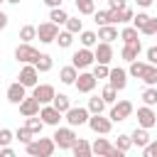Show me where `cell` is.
<instances>
[{"mask_svg":"<svg viewBox=\"0 0 157 157\" xmlns=\"http://www.w3.org/2000/svg\"><path fill=\"white\" fill-rule=\"evenodd\" d=\"M74 157H93V150H91V142H86V140H76L74 142Z\"/></svg>","mask_w":157,"mask_h":157,"instance_id":"ac0fdd59","label":"cell"},{"mask_svg":"<svg viewBox=\"0 0 157 157\" xmlns=\"http://www.w3.org/2000/svg\"><path fill=\"white\" fill-rule=\"evenodd\" d=\"M7 2H12V5H17V2H20V0H7Z\"/></svg>","mask_w":157,"mask_h":157,"instance_id":"9f6ffc18","label":"cell"},{"mask_svg":"<svg viewBox=\"0 0 157 157\" xmlns=\"http://www.w3.org/2000/svg\"><path fill=\"white\" fill-rule=\"evenodd\" d=\"M32 135H34V132H32L29 128H20V130L15 132V140H20L22 145H29V142H32Z\"/></svg>","mask_w":157,"mask_h":157,"instance_id":"836d02e7","label":"cell"},{"mask_svg":"<svg viewBox=\"0 0 157 157\" xmlns=\"http://www.w3.org/2000/svg\"><path fill=\"white\" fill-rule=\"evenodd\" d=\"M120 39H123L125 44H132V42H140V39H137V29H135V27H125V29L120 32Z\"/></svg>","mask_w":157,"mask_h":157,"instance_id":"4dcf8cb0","label":"cell"},{"mask_svg":"<svg viewBox=\"0 0 157 157\" xmlns=\"http://www.w3.org/2000/svg\"><path fill=\"white\" fill-rule=\"evenodd\" d=\"M142 157H157V140L150 142L147 147H142Z\"/></svg>","mask_w":157,"mask_h":157,"instance_id":"7dc6e473","label":"cell"},{"mask_svg":"<svg viewBox=\"0 0 157 157\" xmlns=\"http://www.w3.org/2000/svg\"><path fill=\"white\" fill-rule=\"evenodd\" d=\"M110 147H113V145H110L105 137H96V140L91 142V150H93V155H98V157H105Z\"/></svg>","mask_w":157,"mask_h":157,"instance_id":"ffe728a7","label":"cell"},{"mask_svg":"<svg viewBox=\"0 0 157 157\" xmlns=\"http://www.w3.org/2000/svg\"><path fill=\"white\" fill-rule=\"evenodd\" d=\"M81 44H83V47L98 44V34H96V32H81Z\"/></svg>","mask_w":157,"mask_h":157,"instance_id":"d590c367","label":"cell"},{"mask_svg":"<svg viewBox=\"0 0 157 157\" xmlns=\"http://www.w3.org/2000/svg\"><path fill=\"white\" fill-rule=\"evenodd\" d=\"M157 123V115H155V110L150 108V105H142V108H137V125L140 128H152Z\"/></svg>","mask_w":157,"mask_h":157,"instance_id":"7c38bea8","label":"cell"},{"mask_svg":"<svg viewBox=\"0 0 157 157\" xmlns=\"http://www.w3.org/2000/svg\"><path fill=\"white\" fill-rule=\"evenodd\" d=\"M103 108H105V101H103V98H98V96H93V98H88V110H91L93 115H98V113H103Z\"/></svg>","mask_w":157,"mask_h":157,"instance_id":"f546056e","label":"cell"},{"mask_svg":"<svg viewBox=\"0 0 157 157\" xmlns=\"http://www.w3.org/2000/svg\"><path fill=\"white\" fill-rule=\"evenodd\" d=\"M147 20H150V15H145V12H140V15H135V17H132V25H135V29H142Z\"/></svg>","mask_w":157,"mask_h":157,"instance_id":"bcb514c9","label":"cell"},{"mask_svg":"<svg viewBox=\"0 0 157 157\" xmlns=\"http://www.w3.org/2000/svg\"><path fill=\"white\" fill-rule=\"evenodd\" d=\"M34 37H37V27H32V25H25V27L20 29V39H22L25 44H29Z\"/></svg>","mask_w":157,"mask_h":157,"instance_id":"f1b7e54d","label":"cell"},{"mask_svg":"<svg viewBox=\"0 0 157 157\" xmlns=\"http://www.w3.org/2000/svg\"><path fill=\"white\" fill-rule=\"evenodd\" d=\"M34 66H37V71H42V74L49 71V69H52V56H49V54H39V59L34 61Z\"/></svg>","mask_w":157,"mask_h":157,"instance_id":"1f68e13d","label":"cell"},{"mask_svg":"<svg viewBox=\"0 0 157 157\" xmlns=\"http://www.w3.org/2000/svg\"><path fill=\"white\" fill-rule=\"evenodd\" d=\"M37 37H39V42H44V44L54 42V39L59 37V25H54L52 20H49V22H42V25L37 27Z\"/></svg>","mask_w":157,"mask_h":157,"instance_id":"3957f363","label":"cell"},{"mask_svg":"<svg viewBox=\"0 0 157 157\" xmlns=\"http://www.w3.org/2000/svg\"><path fill=\"white\" fill-rule=\"evenodd\" d=\"M147 61L157 66V47H150V49H147Z\"/></svg>","mask_w":157,"mask_h":157,"instance_id":"681fc988","label":"cell"},{"mask_svg":"<svg viewBox=\"0 0 157 157\" xmlns=\"http://www.w3.org/2000/svg\"><path fill=\"white\" fill-rule=\"evenodd\" d=\"M137 5H140V7H150V5H152V0H137Z\"/></svg>","mask_w":157,"mask_h":157,"instance_id":"11a10c76","label":"cell"},{"mask_svg":"<svg viewBox=\"0 0 157 157\" xmlns=\"http://www.w3.org/2000/svg\"><path fill=\"white\" fill-rule=\"evenodd\" d=\"M108 74H110V69H108L105 64H96V66H93V76H96V78H108Z\"/></svg>","mask_w":157,"mask_h":157,"instance_id":"ee69618b","label":"cell"},{"mask_svg":"<svg viewBox=\"0 0 157 157\" xmlns=\"http://www.w3.org/2000/svg\"><path fill=\"white\" fill-rule=\"evenodd\" d=\"M108 7H110V10H123V7H128V5H125V0H108Z\"/></svg>","mask_w":157,"mask_h":157,"instance_id":"c3c4849f","label":"cell"},{"mask_svg":"<svg viewBox=\"0 0 157 157\" xmlns=\"http://www.w3.org/2000/svg\"><path fill=\"white\" fill-rule=\"evenodd\" d=\"M115 96H118V91H115V88H113L110 83H108V86H105V88L101 91V98H103L105 103H115Z\"/></svg>","mask_w":157,"mask_h":157,"instance_id":"8d00e7d4","label":"cell"},{"mask_svg":"<svg viewBox=\"0 0 157 157\" xmlns=\"http://www.w3.org/2000/svg\"><path fill=\"white\" fill-rule=\"evenodd\" d=\"M130 145H132V140H130V135H118V140H115V147L118 150H130Z\"/></svg>","mask_w":157,"mask_h":157,"instance_id":"b9f144b4","label":"cell"},{"mask_svg":"<svg viewBox=\"0 0 157 157\" xmlns=\"http://www.w3.org/2000/svg\"><path fill=\"white\" fill-rule=\"evenodd\" d=\"M108 78H110V86H113L115 91H123V88L128 86V71H125V69H110Z\"/></svg>","mask_w":157,"mask_h":157,"instance_id":"9a60e30c","label":"cell"},{"mask_svg":"<svg viewBox=\"0 0 157 157\" xmlns=\"http://www.w3.org/2000/svg\"><path fill=\"white\" fill-rule=\"evenodd\" d=\"M25 128H29L34 135H39V132H42V128H44V120H39V118H34V115H32V118H27Z\"/></svg>","mask_w":157,"mask_h":157,"instance_id":"d6a6232c","label":"cell"},{"mask_svg":"<svg viewBox=\"0 0 157 157\" xmlns=\"http://www.w3.org/2000/svg\"><path fill=\"white\" fill-rule=\"evenodd\" d=\"M37 101H39V105H49L52 101H54V86H49V83H37L34 86V93H32Z\"/></svg>","mask_w":157,"mask_h":157,"instance_id":"52a82bcc","label":"cell"},{"mask_svg":"<svg viewBox=\"0 0 157 157\" xmlns=\"http://www.w3.org/2000/svg\"><path fill=\"white\" fill-rule=\"evenodd\" d=\"M49 20L54 22V25H66V20H69V15L61 10V7H54L52 12H49Z\"/></svg>","mask_w":157,"mask_h":157,"instance_id":"83f0119b","label":"cell"},{"mask_svg":"<svg viewBox=\"0 0 157 157\" xmlns=\"http://www.w3.org/2000/svg\"><path fill=\"white\" fill-rule=\"evenodd\" d=\"M98 39H101V42H108V44H110L113 39H118V29H115L113 25H103V27L98 29Z\"/></svg>","mask_w":157,"mask_h":157,"instance_id":"44dd1931","label":"cell"},{"mask_svg":"<svg viewBox=\"0 0 157 157\" xmlns=\"http://www.w3.org/2000/svg\"><path fill=\"white\" fill-rule=\"evenodd\" d=\"M130 140H132V145H137V147H147V145H150V135H147L145 128H135L132 135H130Z\"/></svg>","mask_w":157,"mask_h":157,"instance_id":"d6986e66","label":"cell"},{"mask_svg":"<svg viewBox=\"0 0 157 157\" xmlns=\"http://www.w3.org/2000/svg\"><path fill=\"white\" fill-rule=\"evenodd\" d=\"M93 56H96V64H105V66H108L110 59H113V47H110L108 42H98Z\"/></svg>","mask_w":157,"mask_h":157,"instance_id":"8fae6325","label":"cell"},{"mask_svg":"<svg viewBox=\"0 0 157 157\" xmlns=\"http://www.w3.org/2000/svg\"><path fill=\"white\" fill-rule=\"evenodd\" d=\"M39 118L44 120V125H54V128H59L61 113H59L54 105H42V110H39Z\"/></svg>","mask_w":157,"mask_h":157,"instance_id":"5bb4252c","label":"cell"},{"mask_svg":"<svg viewBox=\"0 0 157 157\" xmlns=\"http://www.w3.org/2000/svg\"><path fill=\"white\" fill-rule=\"evenodd\" d=\"M15 59L22 61V64H34V61L39 59V52H37L32 44H25V42H22V44L15 49Z\"/></svg>","mask_w":157,"mask_h":157,"instance_id":"277c9868","label":"cell"},{"mask_svg":"<svg viewBox=\"0 0 157 157\" xmlns=\"http://www.w3.org/2000/svg\"><path fill=\"white\" fill-rule=\"evenodd\" d=\"M140 32H142V34H157V17H150Z\"/></svg>","mask_w":157,"mask_h":157,"instance_id":"7bdbcfd3","label":"cell"},{"mask_svg":"<svg viewBox=\"0 0 157 157\" xmlns=\"http://www.w3.org/2000/svg\"><path fill=\"white\" fill-rule=\"evenodd\" d=\"M74 2H76V10H78L81 15H93V12H96L93 0H74Z\"/></svg>","mask_w":157,"mask_h":157,"instance_id":"4316f807","label":"cell"},{"mask_svg":"<svg viewBox=\"0 0 157 157\" xmlns=\"http://www.w3.org/2000/svg\"><path fill=\"white\" fill-rule=\"evenodd\" d=\"M52 137H54V142L59 145V150H71V147H74V142L78 140V137H76V132H74L71 128H56V132H54Z\"/></svg>","mask_w":157,"mask_h":157,"instance_id":"7a4b0ae2","label":"cell"},{"mask_svg":"<svg viewBox=\"0 0 157 157\" xmlns=\"http://www.w3.org/2000/svg\"><path fill=\"white\" fill-rule=\"evenodd\" d=\"M105 157H125V152H123V150H118V147H110Z\"/></svg>","mask_w":157,"mask_h":157,"instance_id":"f907efd6","label":"cell"},{"mask_svg":"<svg viewBox=\"0 0 157 157\" xmlns=\"http://www.w3.org/2000/svg\"><path fill=\"white\" fill-rule=\"evenodd\" d=\"M5 27H7V15L0 12V29H5Z\"/></svg>","mask_w":157,"mask_h":157,"instance_id":"db71d44e","label":"cell"},{"mask_svg":"<svg viewBox=\"0 0 157 157\" xmlns=\"http://www.w3.org/2000/svg\"><path fill=\"white\" fill-rule=\"evenodd\" d=\"M0 2H7V0H0Z\"/></svg>","mask_w":157,"mask_h":157,"instance_id":"6f0895ef","label":"cell"},{"mask_svg":"<svg viewBox=\"0 0 157 157\" xmlns=\"http://www.w3.org/2000/svg\"><path fill=\"white\" fill-rule=\"evenodd\" d=\"M88 125H91L93 132H98V135H108L110 128H113V120H110V118H103V115L98 113V115H91V118H88Z\"/></svg>","mask_w":157,"mask_h":157,"instance_id":"ba28073f","label":"cell"},{"mask_svg":"<svg viewBox=\"0 0 157 157\" xmlns=\"http://www.w3.org/2000/svg\"><path fill=\"white\" fill-rule=\"evenodd\" d=\"M142 101H145V105H155V103H157V91H155V88H147V91L142 93Z\"/></svg>","mask_w":157,"mask_h":157,"instance_id":"f6af8a7d","label":"cell"},{"mask_svg":"<svg viewBox=\"0 0 157 157\" xmlns=\"http://www.w3.org/2000/svg\"><path fill=\"white\" fill-rule=\"evenodd\" d=\"M59 78H61V83H76V78H78L76 66H74V64H71V66H64V69L59 71Z\"/></svg>","mask_w":157,"mask_h":157,"instance_id":"cb8c5ba5","label":"cell"},{"mask_svg":"<svg viewBox=\"0 0 157 157\" xmlns=\"http://www.w3.org/2000/svg\"><path fill=\"white\" fill-rule=\"evenodd\" d=\"M140 78H142L147 86H155V83H157V66H155V64H147Z\"/></svg>","mask_w":157,"mask_h":157,"instance_id":"484cf974","label":"cell"},{"mask_svg":"<svg viewBox=\"0 0 157 157\" xmlns=\"http://www.w3.org/2000/svg\"><path fill=\"white\" fill-rule=\"evenodd\" d=\"M44 5H49L54 10V7H61V0H44Z\"/></svg>","mask_w":157,"mask_h":157,"instance_id":"f5cc1de1","label":"cell"},{"mask_svg":"<svg viewBox=\"0 0 157 157\" xmlns=\"http://www.w3.org/2000/svg\"><path fill=\"white\" fill-rule=\"evenodd\" d=\"M135 15H132V10L130 7H123V10H110V20L113 22H130Z\"/></svg>","mask_w":157,"mask_h":157,"instance_id":"603a6c76","label":"cell"},{"mask_svg":"<svg viewBox=\"0 0 157 157\" xmlns=\"http://www.w3.org/2000/svg\"><path fill=\"white\" fill-rule=\"evenodd\" d=\"M130 113H132V103H130V101H120V103H115V105L110 108V120H113V123H120V120H125Z\"/></svg>","mask_w":157,"mask_h":157,"instance_id":"30bf717a","label":"cell"},{"mask_svg":"<svg viewBox=\"0 0 157 157\" xmlns=\"http://www.w3.org/2000/svg\"><path fill=\"white\" fill-rule=\"evenodd\" d=\"M93 17H96V22L103 27V25H113V20H110V10H98V12H93Z\"/></svg>","mask_w":157,"mask_h":157,"instance_id":"e575fe53","label":"cell"},{"mask_svg":"<svg viewBox=\"0 0 157 157\" xmlns=\"http://www.w3.org/2000/svg\"><path fill=\"white\" fill-rule=\"evenodd\" d=\"M25 88H27V86H22L20 81H15V83H10V86H7V101H10V103H17V105H20V103H22V101L27 98V93H25Z\"/></svg>","mask_w":157,"mask_h":157,"instance_id":"2e32d148","label":"cell"},{"mask_svg":"<svg viewBox=\"0 0 157 157\" xmlns=\"http://www.w3.org/2000/svg\"><path fill=\"white\" fill-rule=\"evenodd\" d=\"M88 113H91V110H88V108H81V105H78V108H69V110H66V123H69L71 128L83 125V123H88V118H91Z\"/></svg>","mask_w":157,"mask_h":157,"instance_id":"5b68a950","label":"cell"},{"mask_svg":"<svg viewBox=\"0 0 157 157\" xmlns=\"http://www.w3.org/2000/svg\"><path fill=\"white\" fill-rule=\"evenodd\" d=\"M56 42H59V47H71V42H74V34L71 32H59V37H56Z\"/></svg>","mask_w":157,"mask_h":157,"instance_id":"ab89813d","label":"cell"},{"mask_svg":"<svg viewBox=\"0 0 157 157\" xmlns=\"http://www.w3.org/2000/svg\"><path fill=\"white\" fill-rule=\"evenodd\" d=\"M140 49H142V44H140V42L125 44V47H123V59H125V61H135V59H137V54H140Z\"/></svg>","mask_w":157,"mask_h":157,"instance_id":"7402d4cb","label":"cell"},{"mask_svg":"<svg viewBox=\"0 0 157 157\" xmlns=\"http://www.w3.org/2000/svg\"><path fill=\"white\" fill-rule=\"evenodd\" d=\"M145 66H147V64H142V61H137V59H135V61H130V74H132L135 78H140V76H142V71H145Z\"/></svg>","mask_w":157,"mask_h":157,"instance_id":"60d3db41","label":"cell"},{"mask_svg":"<svg viewBox=\"0 0 157 157\" xmlns=\"http://www.w3.org/2000/svg\"><path fill=\"white\" fill-rule=\"evenodd\" d=\"M15 140V135L7 128H0V147H10V142Z\"/></svg>","mask_w":157,"mask_h":157,"instance_id":"74e56055","label":"cell"},{"mask_svg":"<svg viewBox=\"0 0 157 157\" xmlns=\"http://www.w3.org/2000/svg\"><path fill=\"white\" fill-rule=\"evenodd\" d=\"M17 78H20V83H22V86H27V88L32 86V88H34V86H37V78H39V71H37V66H34V64H25Z\"/></svg>","mask_w":157,"mask_h":157,"instance_id":"8992f818","label":"cell"},{"mask_svg":"<svg viewBox=\"0 0 157 157\" xmlns=\"http://www.w3.org/2000/svg\"><path fill=\"white\" fill-rule=\"evenodd\" d=\"M96 61V56H93V52L88 49V47H83V49H78L74 56H71V64L76 66V69H86V66H91Z\"/></svg>","mask_w":157,"mask_h":157,"instance_id":"9c48e42d","label":"cell"},{"mask_svg":"<svg viewBox=\"0 0 157 157\" xmlns=\"http://www.w3.org/2000/svg\"><path fill=\"white\" fill-rule=\"evenodd\" d=\"M42 108H39V101L34 98V96H29V98H25L22 103H20V113L25 115V118H32V115H37Z\"/></svg>","mask_w":157,"mask_h":157,"instance_id":"e0dca14e","label":"cell"},{"mask_svg":"<svg viewBox=\"0 0 157 157\" xmlns=\"http://www.w3.org/2000/svg\"><path fill=\"white\" fill-rule=\"evenodd\" d=\"M66 32H71V34L81 32V20H78V17H69V20H66Z\"/></svg>","mask_w":157,"mask_h":157,"instance_id":"f35d334b","label":"cell"},{"mask_svg":"<svg viewBox=\"0 0 157 157\" xmlns=\"http://www.w3.org/2000/svg\"><path fill=\"white\" fill-rule=\"evenodd\" d=\"M96 81H98V78H96L93 74L83 71V74H78V78H76V83H74V86H76L81 93H91V91L96 88Z\"/></svg>","mask_w":157,"mask_h":157,"instance_id":"4fadbf2b","label":"cell"},{"mask_svg":"<svg viewBox=\"0 0 157 157\" xmlns=\"http://www.w3.org/2000/svg\"><path fill=\"white\" fill-rule=\"evenodd\" d=\"M0 157H17V155H15L10 147H2V150H0Z\"/></svg>","mask_w":157,"mask_h":157,"instance_id":"816d5d0a","label":"cell"},{"mask_svg":"<svg viewBox=\"0 0 157 157\" xmlns=\"http://www.w3.org/2000/svg\"><path fill=\"white\" fill-rule=\"evenodd\" d=\"M25 147H27V155H29V157H52L56 142H54L52 137H37V140H32V142L25 145Z\"/></svg>","mask_w":157,"mask_h":157,"instance_id":"6da1fadb","label":"cell"},{"mask_svg":"<svg viewBox=\"0 0 157 157\" xmlns=\"http://www.w3.org/2000/svg\"><path fill=\"white\" fill-rule=\"evenodd\" d=\"M52 105H54L59 113H66V110L71 108V101H69V96H64V93H56V96H54V101H52Z\"/></svg>","mask_w":157,"mask_h":157,"instance_id":"d4e9b609","label":"cell"},{"mask_svg":"<svg viewBox=\"0 0 157 157\" xmlns=\"http://www.w3.org/2000/svg\"><path fill=\"white\" fill-rule=\"evenodd\" d=\"M27 157H29V155H27Z\"/></svg>","mask_w":157,"mask_h":157,"instance_id":"680465c9","label":"cell"}]
</instances>
